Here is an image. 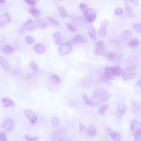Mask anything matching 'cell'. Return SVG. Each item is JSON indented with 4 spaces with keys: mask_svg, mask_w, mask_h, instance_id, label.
I'll list each match as a JSON object with an SVG mask.
<instances>
[{
    "mask_svg": "<svg viewBox=\"0 0 141 141\" xmlns=\"http://www.w3.org/2000/svg\"><path fill=\"white\" fill-rule=\"evenodd\" d=\"M111 98L110 93L105 89L102 88L96 89L94 91L91 96L92 101L94 102H107Z\"/></svg>",
    "mask_w": 141,
    "mask_h": 141,
    "instance_id": "cell-1",
    "label": "cell"
},
{
    "mask_svg": "<svg viewBox=\"0 0 141 141\" xmlns=\"http://www.w3.org/2000/svg\"><path fill=\"white\" fill-rule=\"evenodd\" d=\"M137 69L135 66L128 67L125 69L122 72L123 79L124 81L133 79L136 76Z\"/></svg>",
    "mask_w": 141,
    "mask_h": 141,
    "instance_id": "cell-2",
    "label": "cell"
},
{
    "mask_svg": "<svg viewBox=\"0 0 141 141\" xmlns=\"http://www.w3.org/2000/svg\"><path fill=\"white\" fill-rule=\"evenodd\" d=\"M72 46L68 43L60 44L58 48V51L60 55L63 56L68 54L72 51Z\"/></svg>",
    "mask_w": 141,
    "mask_h": 141,
    "instance_id": "cell-3",
    "label": "cell"
},
{
    "mask_svg": "<svg viewBox=\"0 0 141 141\" xmlns=\"http://www.w3.org/2000/svg\"><path fill=\"white\" fill-rule=\"evenodd\" d=\"M132 35V31L131 30H126L119 36L117 38V41L119 43H124L130 39Z\"/></svg>",
    "mask_w": 141,
    "mask_h": 141,
    "instance_id": "cell-4",
    "label": "cell"
},
{
    "mask_svg": "<svg viewBox=\"0 0 141 141\" xmlns=\"http://www.w3.org/2000/svg\"><path fill=\"white\" fill-rule=\"evenodd\" d=\"M105 44L103 41H99L96 43L94 49L95 55L98 56L103 55L105 53Z\"/></svg>",
    "mask_w": 141,
    "mask_h": 141,
    "instance_id": "cell-5",
    "label": "cell"
},
{
    "mask_svg": "<svg viewBox=\"0 0 141 141\" xmlns=\"http://www.w3.org/2000/svg\"><path fill=\"white\" fill-rule=\"evenodd\" d=\"M11 22V19L7 12L0 15V28H3Z\"/></svg>",
    "mask_w": 141,
    "mask_h": 141,
    "instance_id": "cell-6",
    "label": "cell"
},
{
    "mask_svg": "<svg viewBox=\"0 0 141 141\" xmlns=\"http://www.w3.org/2000/svg\"><path fill=\"white\" fill-rule=\"evenodd\" d=\"M84 14L88 23H92L95 20L96 13L94 9L92 8L88 9L85 11Z\"/></svg>",
    "mask_w": 141,
    "mask_h": 141,
    "instance_id": "cell-7",
    "label": "cell"
},
{
    "mask_svg": "<svg viewBox=\"0 0 141 141\" xmlns=\"http://www.w3.org/2000/svg\"><path fill=\"white\" fill-rule=\"evenodd\" d=\"M23 28L29 30H34L39 27V20L33 21L28 20L23 25Z\"/></svg>",
    "mask_w": 141,
    "mask_h": 141,
    "instance_id": "cell-8",
    "label": "cell"
},
{
    "mask_svg": "<svg viewBox=\"0 0 141 141\" xmlns=\"http://www.w3.org/2000/svg\"><path fill=\"white\" fill-rule=\"evenodd\" d=\"M24 114L30 123L33 125L35 124L37 121V117L35 113L32 111L27 109L25 110Z\"/></svg>",
    "mask_w": 141,
    "mask_h": 141,
    "instance_id": "cell-9",
    "label": "cell"
},
{
    "mask_svg": "<svg viewBox=\"0 0 141 141\" xmlns=\"http://www.w3.org/2000/svg\"><path fill=\"white\" fill-rule=\"evenodd\" d=\"M105 56L108 60L112 61L114 63H118L121 59L120 55L116 54L112 52L107 53L105 54Z\"/></svg>",
    "mask_w": 141,
    "mask_h": 141,
    "instance_id": "cell-10",
    "label": "cell"
},
{
    "mask_svg": "<svg viewBox=\"0 0 141 141\" xmlns=\"http://www.w3.org/2000/svg\"><path fill=\"white\" fill-rule=\"evenodd\" d=\"M2 126L6 130L10 131L14 129L15 123L14 121L12 119H8L4 122Z\"/></svg>",
    "mask_w": 141,
    "mask_h": 141,
    "instance_id": "cell-11",
    "label": "cell"
},
{
    "mask_svg": "<svg viewBox=\"0 0 141 141\" xmlns=\"http://www.w3.org/2000/svg\"><path fill=\"white\" fill-rule=\"evenodd\" d=\"M105 74L110 79L113 80L116 77L115 73L114 67H106L105 69Z\"/></svg>",
    "mask_w": 141,
    "mask_h": 141,
    "instance_id": "cell-12",
    "label": "cell"
},
{
    "mask_svg": "<svg viewBox=\"0 0 141 141\" xmlns=\"http://www.w3.org/2000/svg\"><path fill=\"white\" fill-rule=\"evenodd\" d=\"M106 130L114 141H118L120 140L121 136L119 133L109 128H107Z\"/></svg>",
    "mask_w": 141,
    "mask_h": 141,
    "instance_id": "cell-13",
    "label": "cell"
},
{
    "mask_svg": "<svg viewBox=\"0 0 141 141\" xmlns=\"http://www.w3.org/2000/svg\"><path fill=\"white\" fill-rule=\"evenodd\" d=\"M34 49L36 53L39 54H43L46 52V50L44 45L41 43L36 44Z\"/></svg>",
    "mask_w": 141,
    "mask_h": 141,
    "instance_id": "cell-14",
    "label": "cell"
},
{
    "mask_svg": "<svg viewBox=\"0 0 141 141\" xmlns=\"http://www.w3.org/2000/svg\"><path fill=\"white\" fill-rule=\"evenodd\" d=\"M87 29L88 33L91 39L93 40H95L97 39V35L94 28L91 24L88 25Z\"/></svg>",
    "mask_w": 141,
    "mask_h": 141,
    "instance_id": "cell-15",
    "label": "cell"
},
{
    "mask_svg": "<svg viewBox=\"0 0 141 141\" xmlns=\"http://www.w3.org/2000/svg\"><path fill=\"white\" fill-rule=\"evenodd\" d=\"M1 101L4 104V107H13L15 106V104L13 101L7 98L2 99Z\"/></svg>",
    "mask_w": 141,
    "mask_h": 141,
    "instance_id": "cell-16",
    "label": "cell"
},
{
    "mask_svg": "<svg viewBox=\"0 0 141 141\" xmlns=\"http://www.w3.org/2000/svg\"><path fill=\"white\" fill-rule=\"evenodd\" d=\"M125 10L128 17L133 18L134 17V12L129 4L126 3L125 5Z\"/></svg>",
    "mask_w": 141,
    "mask_h": 141,
    "instance_id": "cell-17",
    "label": "cell"
},
{
    "mask_svg": "<svg viewBox=\"0 0 141 141\" xmlns=\"http://www.w3.org/2000/svg\"><path fill=\"white\" fill-rule=\"evenodd\" d=\"M87 132L88 135L92 137L95 136L97 134V131L94 126H90L87 129Z\"/></svg>",
    "mask_w": 141,
    "mask_h": 141,
    "instance_id": "cell-18",
    "label": "cell"
},
{
    "mask_svg": "<svg viewBox=\"0 0 141 141\" xmlns=\"http://www.w3.org/2000/svg\"><path fill=\"white\" fill-rule=\"evenodd\" d=\"M131 104L133 112L134 114H137L139 112H140V106L137 104L136 102L134 101H131Z\"/></svg>",
    "mask_w": 141,
    "mask_h": 141,
    "instance_id": "cell-19",
    "label": "cell"
},
{
    "mask_svg": "<svg viewBox=\"0 0 141 141\" xmlns=\"http://www.w3.org/2000/svg\"><path fill=\"white\" fill-rule=\"evenodd\" d=\"M106 26L101 25L98 31V35L101 37H103L106 36L107 33V30Z\"/></svg>",
    "mask_w": 141,
    "mask_h": 141,
    "instance_id": "cell-20",
    "label": "cell"
},
{
    "mask_svg": "<svg viewBox=\"0 0 141 141\" xmlns=\"http://www.w3.org/2000/svg\"><path fill=\"white\" fill-rule=\"evenodd\" d=\"M1 50L3 53L6 54H10L15 52V50L13 48L8 46L3 47Z\"/></svg>",
    "mask_w": 141,
    "mask_h": 141,
    "instance_id": "cell-21",
    "label": "cell"
},
{
    "mask_svg": "<svg viewBox=\"0 0 141 141\" xmlns=\"http://www.w3.org/2000/svg\"><path fill=\"white\" fill-rule=\"evenodd\" d=\"M140 41L137 38H133L129 43L128 45L131 48H135L139 45Z\"/></svg>",
    "mask_w": 141,
    "mask_h": 141,
    "instance_id": "cell-22",
    "label": "cell"
},
{
    "mask_svg": "<svg viewBox=\"0 0 141 141\" xmlns=\"http://www.w3.org/2000/svg\"><path fill=\"white\" fill-rule=\"evenodd\" d=\"M75 41L82 43H85L87 42V41L86 38L79 34L76 35L74 38Z\"/></svg>",
    "mask_w": 141,
    "mask_h": 141,
    "instance_id": "cell-23",
    "label": "cell"
},
{
    "mask_svg": "<svg viewBox=\"0 0 141 141\" xmlns=\"http://www.w3.org/2000/svg\"><path fill=\"white\" fill-rule=\"evenodd\" d=\"M58 10L61 17L62 18H66L68 17V15L64 8L60 6L58 8Z\"/></svg>",
    "mask_w": 141,
    "mask_h": 141,
    "instance_id": "cell-24",
    "label": "cell"
},
{
    "mask_svg": "<svg viewBox=\"0 0 141 141\" xmlns=\"http://www.w3.org/2000/svg\"><path fill=\"white\" fill-rule=\"evenodd\" d=\"M0 63L6 70H9L10 69V67L8 63L3 57L1 56H0Z\"/></svg>",
    "mask_w": 141,
    "mask_h": 141,
    "instance_id": "cell-25",
    "label": "cell"
},
{
    "mask_svg": "<svg viewBox=\"0 0 141 141\" xmlns=\"http://www.w3.org/2000/svg\"><path fill=\"white\" fill-rule=\"evenodd\" d=\"M101 78L102 80L108 86H111L112 85L111 83L105 74H101L100 75Z\"/></svg>",
    "mask_w": 141,
    "mask_h": 141,
    "instance_id": "cell-26",
    "label": "cell"
},
{
    "mask_svg": "<svg viewBox=\"0 0 141 141\" xmlns=\"http://www.w3.org/2000/svg\"><path fill=\"white\" fill-rule=\"evenodd\" d=\"M29 12L31 15L35 17H39L41 14L40 11L34 8H31L29 10Z\"/></svg>",
    "mask_w": 141,
    "mask_h": 141,
    "instance_id": "cell-27",
    "label": "cell"
},
{
    "mask_svg": "<svg viewBox=\"0 0 141 141\" xmlns=\"http://www.w3.org/2000/svg\"><path fill=\"white\" fill-rule=\"evenodd\" d=\"M83 99L85 103L87 105L90 106H94L95 104L94 102L90 100L88 98L87 95L85 94L83 96Z\"/></svg>",
    "mask_w": 141,
    "mask_h": 141,
    "instance_id": "cell-28",
    "label": "cell"
},
{
    "mask_svg": "<svg viewBox=\"0 0 141 141\" xmlns=\"http://www.w3.org/2000/svg\"><path fill=\"white\" fill-rule=\"evenodd\" d=\"M47 20L49 23L54 26L56 27H58L59 26L60 24L59 23L52 18L50 17H48L47 18Z\"/></svg>",
    "mask_w": 141,
    "mask_h": 141,
    "instance_id": "cell-29",
    "label": "cell"
},
{
    "mask_svg": "<svg viewBox=\"0 0 141 141\" xmlns=\"http://www.w3.org/2000/svg\"><path fill=\"white\" fill-rule=\"evenodd\" d=\"M134 30L137 32L140 33L141 31V24L140 23H134L133 26Z\"/></svg>",
    "mask_w": 141,
    "mask_h": 141,
    "instance_id": "cell-30",
    "label": "cell"
},
{
    "mask_svg": "<svg viewBox=\"0 0 141 141\" xmlns=\"http://www.w3.org/2000/svg\"><path fill=\"white\" fill-rule=\"evenodd\" d=\"M126 108V106L125 105L120 104L118 106V110L119 112L124 115L125 111Z\"/></svg>",
    "mask_w": 141,
    "mask_h": 141,
    "instance_id": "cell-31",
    "label": "cell"
},
{
    "mask_svg": "<svg viewBox=\"0 0 141 141\" xmlns=\"http://www.w3.org/2000/svg\"><path fill=\"white\" fill-rule=\"evenodd\" d=\"M114 67L115 75L116 76H120L122 72L121 68L118 66Z\"/></svg>",
    "mask_w": 141,
    "mask_h": 141,
    "instance_id": "cell-32",
    "label": "cell"
},
{
    "mask_svg": "<svg viewBox=\"0 0 141 141\" xmlns=\"http://www.w3.org/2000/svg\"><path fill=\"white\" fill-rule=\"evenodd\" d=\"M140 128L139 130L136 131L134 135V138L136 141L141 140V133Z\"/></svg>",
    "mask_w": 141,
    "mask_h": 141,
    "instance_id": "cell-33",
    "label": "cell"
},
{
    "mask_svg": "<svg viewBox=\"0 0 141 141\" xmlns=\"http://www.w3.org/2000/svg\"><path fill=\"white\" fill-rule=\"evenodd\" d=\"M108 106L107 105H105L102 106L100 109L99 111V113L101 115H104L105 113Z\"/></svg>",
    "mask_w": 141,
    "mask_h": 141,
    "instance_id": "cell-34",
    "label": "cell"
},
{
    "mask_svg": "<svg viewBox=\"0 0 141 141\" xmlns=\"http://www.w3.org/2000/svg\"><path fill=\"white\" fill-rule=\"evenodd\" d=\"M24 138L27 141H37L39 140V138L37 137H31L28 135L25 136Z\"/></svg>",
    "mask_w": 141,
    "mask_h": 141,
    "instance_id": "cell-35",
    "label": "cell"
},
{
    "mask_svg": "<svg viewBox=\"0 0 141 141\" xmlns=\"http://www.w3.org/2000/svg\"><path fill=\"white\" fill-rule=\"evenodd\" d=\"M51 79L52 81L56 84H58L60 82V79L57 76L55 75H53L51 77Z\"/></svg>",
    "mask_w": 141,
    "mask_h": 141,
    "instance_id": "cell-36",
    "label": "cell"
},
{
    "mask_svg": "<svg viewBox=\"0 0 141 141\" xmlns=\"http://www.w3.org/2000/svg\"><path fill=\"white\" fill-rule=\"evenodd\" d=\"M52 125L54 126L57 127L59 125L60 122L59 119L55 117L52 119Z\"/></svg>",
    "mask_w": 141,
    "mask_h": 141,
    "instance_id": "cell-37",
    "label": "cell"
},
{
    "mask_svg": "<svg viewBox=\"0 0 141 141\" xmlns=\"http://www.w3.org/2000/svg\"><path fill=\"white\" fill-rule=\"evenodd\" d=\"M39 26L40 28L42 29H46L48 26L47 23L44 21L39 20Z\"/></svg>",
    "mask_w": 141,
    "mask_h": 141,
    "instance_id": "cell-38",
    "label": "cell"
},
{
    "mask_svg": "<svg viewBox=\"0 0 141 141\" xmlns=\"http://www.w3.org/2000/svg\"><path fill=\"white\" fill-rule=\"evenodd\" d=\"M31 67L36 72H38L39 70V68H38L36 64L34 62L32 61L30 63Z\"/></svg>",
    "mask_w": 141,
    "mask_h": 141,
    "instance_id": "cell-39",
    "label": "cell"
},
{
    "mask_svg": "<svg viewBox=\"0 0 141 141\" xmlns=\"http://www.w3.org/2000/svg\"><path fill=\"white\" fill-rule=\"evenodd\" d=\"M115 13L117 15H121L123 13V10L120 8H118L115 10Z\"/></svg>",
    "mask_w": 141,
    "mask_h": 141,
    "instance_id": "cell-40",
    "label": "cell"
},
{
    "mask_svg": "<svg viewBox=\"0 0 141 141\" xmlns=\"http://www.w3.org/2000/svg\"><path fill=\"white\" fill-rule=\"evenodd\" d=\"M25 2L27 4H33L39 2L40 0H24Z\"/></svg>",
    "mask_w": 141,
    "mask_h": 141,
    "instance_id": "cell-41",
    "label": "cell"
},
{
    "mask_svg": "<svg viewBox=\"0 0 141 141\" xmlns=\"http://www.w3.org/2000/svg\"><path fill=\"white\" fill-rule=\"evenodd\" d=\"M67 26L69 30L72 31H75L77 30V28L73 26V25L70 23L67 24Z\"/></svg>",
    "mask_w": 141,
    "mask_h": 141,
    "instance_id": "cell-42",
    "label": "cell"
},
{
    "mask_svg": "<svg viewBox=\"0 0 141 141\" xmlns=\"http://www.w3.org/2000/svg\"><path fill=\"white\" fill-rule=\"evenodd\" d=\"M0 141H7L6 137V134L4 132H0Z\"/></svg>",
    "mask_w": 141,
    "mask_h": 141,
    "instance_id": "cell-43",
    "label": "cell"
},
{
    "mask_svg": "<svg viewBox=\"0 0 141 141\" xmlns=\"http://www.w3.org/2000/svg\"><path fill=\"white\" fill-rule=\"evenodd\" d=\"M79 8L80 10L83 12L84 13L86 10V6L84 3H81L79 5Z\"/></svg>",
    "mask_w": 141,
    "mask_h": 141,
    "instance_id": "cell-44",
    "label": "cell"
},
{
    "mask_svg": "<svg viewBox=\"0 0 141 141\" xmlns=\"http://www.w3.org/2000/svg\"><path fill=\"white\" fill-rule=\"evenodd\" d=\"M25 40L27 43L29 44H32L34 42V40L30 37H27L26 38Z\"/></svg>",
    "mask_w": 141,
    "mask_h": 141,
    "instance_id": "cell-45",
    "label": "cell"
},
{
    "mask_svg": "<svg viewBox=\"0 0 141 141\" xmlns=\"http://www.w3.org/2000/svg\"><path fill=\"white\" fill-rule=\"evenodd\" d=\"M60 34L58 31H56L52 35V37L55 39H56L60 38Z\"/></svg>",
    "mask_w": 141,
    "mask_h": 141,
    "instance_id": "cell-46",
    "label": "cell"
},
{
    "mask_svg": "<svg viewBox=\"0 0 141 141\" xmlns=\"http://www.w3.org/2000/svg\"><path fill=\"white\" fill-rule=\"evenodd\" d=\"M137 123V121L135 120H134L131 121L130 126V129L131 131H133L134 130V126Z\"/></svg>",
    "mask_w": 141,
    "mask_h": 141,
    "instance_id": "cell-47",
    "label": "cell"
},
{
    "mask_svg": "<svg viewBox=\"0 0 141 141\" xmlns=\"http://www.w3.org/2000/svg\"><path fill=\"white\" fill-rule=\"evenodd\" d=\"M129 1L136 6H138L139 4V2L138 0H126Z\"/></svg>",
    "mask_w": 141,
    "mask_h": 141,
    "instance_id": "cell-48",
    "label": "cell"
},
{
    "mask_svg": "<svg viewBox=\"0 0 141 141\" xmlns=\"http://www.w3.org/2000/svg\"><path fill=\"white\" fill-rule=\"evenodd\" d=\"M79 127L80 129L82 131H87V129L83 124H81L79 125Z\"/></svg>",
    "mask_w": 141,
    "mask_h": 141,
    "instance_id": "cell-49",
    "label": "cell"
},
{
    "mask_svg": "<svg viewBox=\"0 0 141 141\" xmlns=\"http://www.w3.org/2000/svg\"><path fill=\"white\" fill-rule=\"evenodd\" d=\"M108 24V21L106 20H102L101 22L100 25L107 27Z\"/></svg>",
    "mask_w": 141,
    "mask_h": 141,
    "instance_id": "cell-50",
    "label": "cell"
},
{
    "mask_svg": "<svg viewBox=\"0 0 141 141\" xmlns=\"http://www.w3.org/2000/svg\"><path fill=\"white\" fill-rule=\"evenodd\" d=\"M55 41L56 44H58L61 43V40L60 38H58V39H55Z\"/></svg>",
    "mask_w": 141,
    "mask_h": 141,
    "instance_id": "cell-51",
    "label": "cell"
},
{
    "mask_svg": "<svg viewBox=\"0 0 141 141\" xmlns=\"http://www.w3.org/2000/svg\"><path fill=\"white\" fill-rule=\"evenodd\" d=\"M138 84L139 86L140 87H141V79H140L139 80L138 82Z\"/></svg>",
    "mask_w": 141,
    "mask_h": 141,
    "instance_id": "cell-52",
    "label": "cell"
},
{
    "mask_svg": "<svg viewBox=\"0 0 141 141\" xmlns=\"http://www.w3.org/2000/svg\"><path fill=\"white\" fill-rule=\"evenodd\" d=\"M5 41V39L4 38L2 37V39H1V41L2 42H4Z\"/></svg>",
    "mask_w": 141,
    "mask_h": 141,
    "instance_id": "cell-53",
    "label": "cell"
},
{
    "mask_svg": "<svg viewBox=\"0 0 141 141\" xmlns=\"http://www.w3.org/2000/svg\"><path fill=\"white\" fill-rule=\"evenodd\" d=\"M4 1V0H0V3H2Z\"/></svg>",
    "mask_w": 141,
    "mask_h": 141,
    "instance_id": "cell-54",
    "label": "cell"
}]
</instances>
